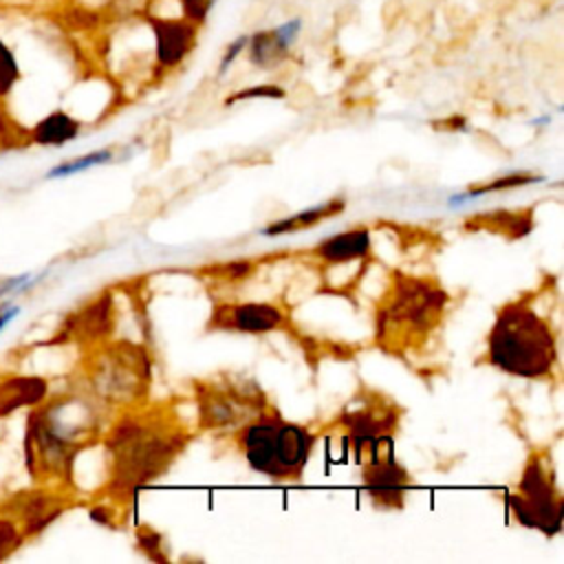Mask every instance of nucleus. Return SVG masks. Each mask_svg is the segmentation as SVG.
I'll return each instance as SVG.
<instances>
[{
  "label": "nucleus",
  "mask_w": 564,
  "mask_h": 564,
  "mask_svg": "<svg viewBox=\"0 0 564 564\" xmlns=\"http://www.w3.org/2000/svg\"><path fill=\"white\" fill-rule=\"evenodd\" d=\"M150 381V359L141 346L117 344L95 370L97 390L112 401L139 399Z\"/></svg>",
  "instance_id": "0eeeda50"
},
{
  "label": "nucleus",
  "mask_w": 564,
  "mask_h": 564,
  "mask_svg": "<svg viewBox=\"0 0 564 564\" xmlns=\"http://www.w3.org/2000/svg\"><path fill=\"white\" fill-rule=\"evenodd\" d=\"M18 313H20V308H18V306H7V308H4V313H0V330H2V328H4V326H7V324H9Z\"/></svg>",
  "instance_id": "7c9ffc66"
},
{
  "label": "nucleus",
  "mask_w": 564,
  "mask_h": 564,
  "mask_svg": "<svg viewBox=\"0 0 564 564\" xmlns=\"http://www.w3.org/2000/svg\"><path fill=\"white\" fill-rule=\"evenodd\" d=\"M24 533L18 529V524L9 518H0V562L9 557L22 542Z\"/></svg>",
  "instance_id": "393cba45"
},
{
  "label": "nucleus",
  "mask_w": 564,
  "mask_h": 564,
  "mask_svg": "<svg viewBox=\"0 0 564 564\" xmlns=\"http://www.w3.org/2000/svg\"><path fill=\"white\" fill-rule=\"evenodd\" d=\"M346 207V200L344 198H330L317 207H308V209H302L289 218H282L269 227L262 229L264 236H282V234H291V231H304L330 216H339Z\"/></svg>",
  "instance_id": "f3484780"
},
{
  "label": "nucleus",
  "mask_w": 564,
  "mask_h": 564,
  "mask_svg": "<svg viewBox=\"0 0 564 564\" xmlns=\"http://www.w3.org/2000/svg\"><path fill=\"white\" fill-rule=\"evenodd\" d=\"M286 93L282 86H275V84H258V86H249V88H242L234 95H229L225 99V106H234L236 101H245V99H282Z\"/></svg>",
  "instance_id": "5701e85b"
},
{
  "label": "nucleus",
  "mask_w": 564,
  "mask_h": 564,
  "mask_svg": "<svg viewBox=\"0 0 564 564\" xmlns=\"http://www.w3.org/2000/svg\"><path fill=\"white\" fill-rule=\"evenodd\" d=\"M104 443L112 454L110 487L134 494L174 463L187 443V434L152 416H128L115 423Z\"/></svg>",
  "instance_id": "f03ea898"
},
{
  "label": "nucleus",
  "mask_w": 564,
  "mask_h": 564,
  "mask_svg": "<svg viewBox=\"0 0 564 564\" xmlns=\"http://www.w3.org/2000/svg\"><path fill=\"white\" fill-rule=\"evenodd\" d=\"M90 520H95V522H99V524H106V527H115L112 511L106 509V507H93V509H90Z\"/></svg>",
  "instance_id": "c756f323"
},
{
  "label": "nucleus",
  "mask_w": 564,
  "mask_h": 564,
  "mask_svg": "<svg viewBox=\"0 0 564 564\" xmlns=\"http://www.w3.org/2000/svg\"><path fill=\"white\" fill-rule=\"evenodd\" d=\"M339 421H341V425L348 427L352 443H355V454H357V458H361L364 447H370L372 443L388 436L397 427L399 410H394L388 403H383V405L366 403L361 408L346 410L339 416Z\"/></svg>",
  "instance_id": "9d476101"
},
{
  "label": "nucleus",
  "mask_w": 564,
  "mask_h": 564,
  "mask_svg": "<svg viewBox=\"0 0 564 564\" xmlns=\"http://www.w3.org/2000/svg\"><path fill=\"white\" fill-rule=\"evenodd\" d=\"M247 37L249 35H240L236 37L234 42H229V46L225 48L223 57H220V64H218V75H225L229 70V66L236 62V57L247 48Z\"/></svg>",
  "instance_id": "cd10ccee"
},
{
  "label": "nucleus",
  "mask_w": 564,
  "mask_h": 564,
  "mask_svg": "<svg viewBox=\"0 0 564 564\" xmlns=\"http://www.w3.org/2000/svg\"><path fill=\"white\" fill-rule=\"evenodd\" d=\"M302 31V20L300 18H291L273 29H262L256 31L247 37V57L251 62V66L262 68V70H271L275 66H280L286 57L289 51L295 42V37Z\"/></svg>",
  "instance_id": "9b49d317"
},
{
  "label": "nucleus",
  "mask_w": 564,
  "mask_h": 564,
  "mask_svg": "<svg viewBox=\"0 0 564 564\" xmlns=\"http://www.w3.org/2000/svg\"><path fill=\"white\" fill-rule=\"evenodd\" d=\"M533 209H522V212H511V209H498L494 214H480L471 216L465 227L467 229H489L496 234H505L507 238L516 240L522 238L531 231L533 227Z\"/></svg>",
  "instance_id": "dca6fc26"
},
{
  "label": "nucleus",
  "mask_w": 564,
  "mask_h": 564,
  "mask_svg": "<svg viewBox=\"0 0 564 564\" xmlns=\"http://www.w3.org/2000/svg\"><path fill=\"white\" fill-rule=\"evenodd\" d=\"M313 253L326 264H346L352 260H361L370 253V231L366 227H357L335 234L322 240Z\"/></svg>",
  "instance_id": "ddd939ff"
},
{
  "label": "nucleus",
  "mask_w": 564,
  "mask_h": 564,
  "mask_svg": "<svg viewBox=\"0 0 564 564\" xmlns=\"http://www.w3.org/2000/svg\"><path fill=\"white\" fill-rule=\"evenodd\" d=\"M154 33V55L161 68L178 66L196 44V24L174 18H150Z\"/></svg>",
  "instance_id": "f8f14e48"
},
{
  "label": "nucleus",
  "mask_w": 564,
  "mask_h": 564,
  "mask_svg": "<svg viewBox=\"0 0 564 564\" xmlns=\"http://www.w3.org/2000/svg\"><path fill=\"white\" fill-rule=\"evenodd\" d=\"M535 181H540V176H533V174H529V172L505 174V176H500V178H496V181H489V183H482V185H474L471 189H467V192H463V194H456V196L449 200V205H460V203H465V200H469V198H478V196L489 194V192H500V189H509V187H522V185L535 183Z\"/></svg>",
  "instance_id": "aec40b11"
},
{
  "label": "nucleus",
  "mask_w": 564,
  "mask_h": 564,
  "mask_svg": "<svg viewBox=\"0 0 564 564\" xmlns=\"http://www.w3.org/2000/svg\"><path fill=\"white\" fill-rule=\"evenodd\" d=\"M24 141L18 137V128L13 126V121L4 115V110L0 108V150L7 148H18Z\"/></svg>",
  "instance_id": "bb28decb"
},
{
  "label": "nucleus",
  "mask_w": 564,
  "mask_h": 564,
  "mask_svg": "<svg viewBox=\"0 0 564 564\" xmlns=\"http://www.w3.org/2000/svg\"><path fill=\"white\" fill-rule=\"evenodd\" d=\"M29 275H20V278H11V280H7L2 286H0V295H4L7 291H11V289H15L22 280H26Z\"/></svg>",
  "instance_id": "2f4dec72"
},
{
  "label": "nucleus",
  "mask_w": 564,
  "mask_h": 564,
  "mask_svg": "<svg viewBox=\"0 0 564 564\" xmlns=\"http://www.w3.org/2000/svg\"><path fill=\"white\" fill-rule=\"evenodd\" d=\"M112 326V300L110 295L99 297L90 306H86L75 319V333L86 339L104 337Z\"/></svg>",
  "instance_id": "6ab92c4d"
},
{
  "label": "nucleus",
  "mask_w": 564,
  "mask_h": 564,
  "mask_svg": "<svg viewBox=\"0 0 564 564\" xmlns=\"http://www.w3.org/2000/svg\"><path fill=\"white\" fill-rule=\"evenodd\" d=\"M447 300V293L432 282L397 275L390 300L379 311L377 335L381 337L386 330L403 326L416 333H427L438 322Z\"/></svg>",
  "instance_id": "39448f33"
},
{
  "label": "nucleus",
  "mask_w": 564,
  "mask_h": 564,
  "mask_svg": "<svg viewBox=\"0 0 564 564\" xmlns=\"http://www.w3.org/2000/svg\"><path fill=\"white\" fill-rule=\"evenodd\" d=\"M46 392L48 383L42 377H9L0 381V416L26 405H37Z\"/></svg>",
  "instance_id": "4468645a"
},
{
  "label": "nucleus",
  "mask_w": 564,
  "mask_h": 564,
  "mask_svg": "<svg viewBox=\"0 0 564 564\" xmlns=\"http://www.w3.org/2000/svg\"><path fill=\"white\" fill-rule=\"evenodd\" d=\"M20 518H22V533L24 535H35L44 527H48L62 511H64V500L51 494H26L20 498Z\"/></svg>",
  "instance_id": "2eb2a0df"
},
{
  "label": "nucleus",
  "mask_w": 564,
  "mask_h": 564,
  "mask_svg": "<svg viewBox=\"0 0 564 564\" xmlns=\"http://www.w3.org/2000/svg\"><path fill=\"white\" fill-rule=\"evenodd\" d=\"M137 546L152 562H170V557L163 553V538H161V533L152 531L150 527H141L137 531Z\"/></svg>",
  "instance_id": "4be33fe9"
},
{
  "label": "nucleus",
  "mask_w": 564,
  "mask_h": 564,
  "mask_svg": "<svg viewBox=\"0 0 564 564\" xmlns=\"http://www.w3.org/2000/svg\"><path fill=\"white\" fill-rule=\"evenodd\" d=\"M223 271L229 275V278H245L253 271V262L251 260H236V262H227L223 267Z\"/></svg>",
  "instance_id": "c85d7f7f"
},
{
  "label": "nucleus",
  "mask_w": 564,
  "mask_h": 564,
  "mask_svg": "<svg viewBox=\"0 0 564 564\" xmlns=\"http://www.w3.org/2000/svg\"><path fill=\"white\" fill-rule=\"evenodd\" d=\"M110 159H112V152H110V150H97V152H90V154H84V156H77V159H73V161H66V163L55 165L46 176H48V178L68 176V174L88 170V167H93V165L106 163V161H110Z\"/></svg>",
  "instance_id": "412c9836"
},
{
  "label": "nucleus",
  "mask_w": 564,
  "mask_h": 564,
  "mask_svg": "<svg viewBox=\"0 0 564 564\" xmlns=\"http://www.w3.org/2000/svg\"><path fill=\"white\" fill-rule=\"evenodd\" d=\"M388 436L372 443L370 460L364 467V487L377 507L386 509H401L405 500V491L410 487V476L405 467H401L392 454V445L388 454H381V443Z\"/></svg>",
  "instance_id": "6e6552de"
},
{
  "label": "nucleus",
  "mask_w": 564,
  "mask_h": 564,
  "mask_svg": "<svg viewBox=\"0 0 564 564\" xmlns=\"http://www.w3.org/2000/svg\"><path fill=\"white\" fill-rule=\"evenodd\" d=\"M178 2H181L185 20H189L194 24H203L218 0H178Z\"/></svg>",
  "instance_id": "a878e982"
},
{
  "label": "nucleus",
  "mask_w": 564,
  "mask_h": 564,
  "mask_svg": "<svg viewBox=\"0 0 564 564\" xmlns=\"http://www.w3.org/2000/svg\"><path fill=\"white\" fill-rule=\"evenodd\" d=\"M77 134H79V121L62 110L51 112L31 130V139L40 145H64Z\"/></svg>",
  "instance_id": "a211bd4d"
},
{
  "label": "nucleus",
  "mask_w": 564,
  "mask_h": 564,
  "mask_svg": "<svg viewBox=\"0 0 564 564\" xmlns=\"http://www.w3.org/2000/svg\"><path fill=\"white\" fill-rule=\"evenodd\" d=\"M286 313L269 302H240V304H216L212 311V330L231 333H271L286 324Z\"/></svg>",
  "instance_id": "1a4fd4ad"
},
{
  "label": "nucleus",
  "mask_w": 564,
  "mask_h": 564,
  "mask_svg": "<svg viewBox=\"0 0 564 564\" xmlns=\"http://www.w3.org/2000/svg\"><path fill=\"white\" fill-rule=\"evenodd\" d=\"M198 423L205 430L240 427L258 416L267 405L264 394L258 388L245 383H207L196 388Z\"/></svg>",
  "instance_id": "423d86ee"
},
{
  "label": "nucleus",
  "mask_w": 564,
  "mask_h": 564,
  "mask_svg": "<svg viewBox=\"0 0 564 564\" xmlns=\"http://www.w3.org/2000/svg\"><path fill=\"white\" fill-rule=\"evenodd\" d=\"M18 77H20L18 62L9 51V46L0 40V97H4L13 88Z\"/></svg>",
  "instance_id": "b1692460"
},
{
  "label": "nucleus",
  "mask_w": 564,
  "mask_h": 564,
  "mask_svg": "<svg viewBox=\"0 0 564 564\" xmlns=\"http://www.w3.org/2000/svg\"><path fill=\"white\" fill-rule=\"evenodd\" d=\"M487 361L513 377L544 379L557 366V337L527 300H511L487 335Z\"/></svg>",
  "instance_id": "f257e3e1"
},
{
  "label": "nucleus",
  "mask_w": 564,
  "mask_h": 564,
  "mask_svg": "<svg viewBox=\"0 0 564 564\" xmlns=\"http://www.w3.org/2000/svg\"><path fill=\"white\" fill-rule=\"evenodd\" d=\"M317 436L300 423L284 421L278 410L267 408L240 425L238 445L249 467L275 482L300 480Z\"/></svg>",
  "instance_id": "7ed1b4c3"
},
{
  "label": "nucleus",
  "mask_w": 564,
  "mask_h": 564,
  "mask_svg": "<svg viewBox=\"0 0 564 564\" xmlns=\"http://www.w3.org/2000/svg\"><path fill=\"white\" fill-rule=\"evenodd\" d=\"M509 505L513 518L522 527L538 529L546 538H553L562 531L564 498L555 487L553 474L546 469L544 458L538 454L529 456L518 482V491L511 494Z\"/></svg>",
  "instance_id": "20e7f679"
}]
</instances>
